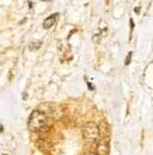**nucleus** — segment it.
Here are the masks:
<instances>
[{"label":"nucleus","mask_w":153,"mask_h":155,"mask_svg":"<svg viewBox=\"0 0 153 155\" xmlns=\"http://www.w3.org/2000/svg\"><path fill=\"white\" fill-rule=\"evenodd\" d=\"M132 55H133V53H132V51H129V53H128V55H127V58H126V61H124V64H126V66H128V64L131 63Z\"/></svg>","instance_id":"423d86ee"},{"label":"nucleus","mask_w":153,"mask_h":155,"mask_svg":"<svg viewBox=\"0 0 153 155\" xmlns=\"http://www.w3.org/2000/svg\"><path fill=\"white\" fill-rule=\"evenodd\" d=\"M46 123H47L46 115L39 111H34L29 118V129L31 131H38L46 125Z\"/></svg>","instance_id":"f257e3e1"},{"label":"nucleus","mask_w":153,"mask_h":155,"mask_svg":"<svg viewBox=\"0 0 153 155\" xmlns=\"http://www.w3.org/2000/svg\"><path fill=\"white\" fill-rule=\"evenodd\" d=\"M83 136H84V138H86L89 141H96V140H98L99 136H100L99 127L96 123H93V122L87 123L83 128Z\"/></svg>","instance_id":"f03ea898"},{"label":"nucleus","mask_w":153,"mask_h":155,"mask_svg":"<svg viewBox=\"0 0 153 155\" xmlns=\"http://www.w3.org/2000/svg\"><path fill=\"white\" fill-rule=\"evenodd\" d=\"M41 45H42V42H30V43H29V49L34 51V50L39 49Z\"/></svg>","instance_id":"39448f33"},{"label":"nucleus","mask_w":153,"mask_h":155,"mask_svg":"<svg viewBox=\"0 0 153 155\" xmlns=\"http://www.w3.org/2000/svg\"><path fill=\"white\" fill-rule=\"evenodd\" d=\"M135 12H136V13H139V12H140V8H139V7H136V8H135Z\"/></svg>","instance_id":"0eeeda50"},{"label":"nucleus","mask_w":153,"mask_h":155,"mask_svg":"<svg viewBox=\"0 0 153 155\" xmlns=\"http://www.w3.org/2000/svg\"><path fill=\"white\" fill-rule=\"evenodd\" d=\"M2 155H7V154H2Z\"/></svg>","instance_id":"1a4fd4ad"},{"label":"nucleus","mask_w":153,"mask_h":155,"mask_svg":"<svg viewBox=\"0 0 153 155\" xmlns=\"http://www.w3.org/2000/svg\"><path fill=\"white\" fill-rule=\"evenodd\" d=\"M96 154L97 155H108L109 154V146H108V143L104 142V141L98 142L97 148H96Z\"/></svg>","instance_id":"7ed1b4c3"},{"label":"nucleus","mask_w":153,"mask_h":155,"mask_svg":"<svg viewBox=\"0 0 153 155\" xmlns=\"http://www.w3.org/2000/svg\"><path fill=\"white\" fill-rule=\"evenodd\" d=\"M57 17H59V13H53L52 16H49V17H47L44 21H43V28L46 29V30H48V29H50L55 23H56V19Z\"/></svg>","instance_id":"20e7f679"},{"label":"nucleus","mask_w":153,"mask_h":155,"mask_svg":"<svg viewBox=\"0 0 153 155\" xmlns=\"http://www.w3.org/2000/svg\"><path fill=\"white\" fill-rule=\"evenodd\" d=\"M86 155H97V154H96V153H87Z\"/></svg>","instance_id":"6e6552de"}]
</instances>
